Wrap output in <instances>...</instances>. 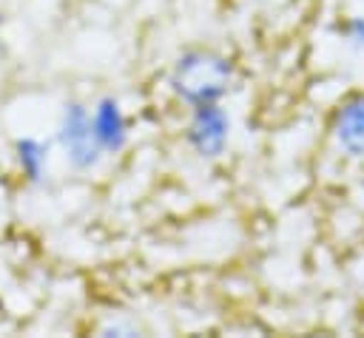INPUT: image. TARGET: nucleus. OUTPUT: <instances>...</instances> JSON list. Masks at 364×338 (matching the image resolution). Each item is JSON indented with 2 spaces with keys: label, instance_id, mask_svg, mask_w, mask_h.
<instances>
[{
  "label": "nucleus",
  "instance_id": "nucleus-1",
  "mask_svg": "<svg viewBox=\"0 0 364 338\" xmlns=\"http://www.w3.org/2000/svg\"><path fill=\"white\" fill-rule=\"evenodd\" d=\"M230 85H233V62L210 48L182 51L168 74L171 94L188 108L222 102Z\"/></svg>",
  "mask_w": 364,
  "mask_h": 338
},
{
  "label": "nucleus",
  "instance_id": "nucleus-2",
  "mask_svg": "<svg viewBox=\"0 0 364 338\" xmlns=\"http://www.w3.org/2000/svg\"><path fill=\"white\" fill-rule=\"evenodd\" d=\"M54 142H57L63 159L74 170H94L105 156L94 136V128H91V108L77 99L63 105L57 131H54Z\"/></svg>",
  "mask_w": 364,
  "mask_h": 338
},
{
  "label": "nucleus",
  "instance_id": "nucleus-3",
  "mask_svg": "<svg viewBox=\"0 0 364 338\" xmlns=\"http://www.w3.org/2000/svg\"><path fill=\"white\" fill-rule=\"evenodd\" d=\"M233 119L222 102L196 105L188 114L185 125V142L199 159H219L230 142Z\"/></svg>",
  "mask_w": 364,
  "mask_h": 338
},
{
  "label": "nucleus",
  "instance_id": "nucleus-4",
  "mask_svg": "<svg viewBox=\"0 0 364 338\" xmlns=\"http://www.w3.org/2000/svg\"><path fill=\"white\" fill-rule=\"evenodd\" d=\"M330 133L344 156L364 159V94H353L336 108L330 119Z\"/></svg>",
  "mask_w": 364,
  "mask_h": 338
},
{
  "label": "nucleus",
  "instance_id": "nucleus-5",
  "mask_svg": "<svg viewBox=\"0 0 364 338\" xmlns=\"http://www.w3.org/2000/svg\"><path fill=\"white\" fill-rule=\"evenodd\" d=\"M91 128H94V136H97L105 156H117V153L125 151V145H128V119H125V111H122L119 99H114V97L97 99L94 108H91Z\"/></svg>",
  "mask_w": 364,
  "mask_h": 338
},
{
  "label": "nucleus",
  "instance_id": "nucleus-6",
  "mask_svg": "<svg viewBox=\"0 0 364 338\" xmlns=\"http://www.w3.org/2000/svg\"><path fill=\"white\" fill-rule=\"evenodd\" d=\"M14 159H17L20 173L28 182H40L48 170V145L43 139L23 136V139L14 142Z\"/></svg>",
  "mask_w": 364,
  "mask_h": 338
},
{
  "label": "nucleus",
  "instance_id": "nucleus-7",
  "mask_svg": "<svg viewBox=\"0 0 364 338\" xmlns=\"http://www.w3.org/2000/svg\"><path fill=\"white\" fill-rule=\"evenodd\" d=\"M338 37L344 40V45L364 54V14H355V17H347L344 23H338Z\"/></svg>",
  "mask_w": 364,
  "mask_h": 338
}]
</instances>
